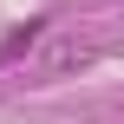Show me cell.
I'll return each mask as SVG.
<instances>
[{
	"label": "cell",
	"mask_w": 124,
	"mask_h": 124,
	"mask_svg": "<svg viewBox=\"0 0 124 124\" xmlns=\"http://www.w3.org/2000/svg\"><path fill=\"white\" fill-rule=\"evenodd\" d=\"M39 33H46V20H26V26H13V33L0 39V65H13V59H20V52L39 39Z\"/></svg>",
	"instance_id": "cell-1"
}]
</instances>
